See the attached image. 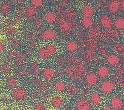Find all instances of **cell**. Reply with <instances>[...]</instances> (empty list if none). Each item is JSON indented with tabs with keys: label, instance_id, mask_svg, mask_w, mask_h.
Wrapping results in <instances>:
<instances>
[{
	"label": "cell",
	"instance_id": "7",
	"mask_svg": "<svg viewBox=\"0 0 124 110\" xmlns=\"http://www.w3.org/2000/svg\"><path fill=\"white\" fill-rule=\"evenodd\" d=\"M57 34L56 32L52 29H46L43 31L40 35V37L43 40H50L55 39Z\"/></svg>",
	"mask_w": 124,
	"mask_h": 110
},
{
	"label": "cell",
	"instance_id": "3",
	"mask_svg": "<svg viewBox=\"0 0 124 110\" xmlns=\"http://www.w3.org/2000/svg\"><path fill=\"white\" fill-rule=\"evenodd\" d=\"M57 24L59 28L62 32L70 31L73 28V24L72 22L62 17H60L58 19Z\"/></svg>",
	"mask_w": 124,
	"mask_h": 110
},
{
	"label": "cell",
	"instance_id": "35",
	"mask_svg": "<svg viewBox=\"0 0 124 110\" xmlns=\"http://www.w3.org/2000/svg\"><path fill=\"white\" fill-rule=\"evenodd\" d=\"M124 73V68L122 66H120L118 68L116 71V75L118 77H122L123 74Z\"/></svg>",
	"mask_w": 124,
	"mask_h": 110
},
{
	"label": "cell",
	"instance_id": "47",
	"mask_svg": "<svg viewBox=\"0 0 124 110\" xmlns=\"http://www.w3.org/2000/svg\"><path fill=\"white\" fill-rule=\"evenodd\" d=\"M1 69V65H0V69Z\"/></svg>",
	"mask_w": 124,
	"mask_h": 110
},
{
	"label": "cell",
	"instance_id": "10",
	"mask_svg": "<svg viewBox=\"0 0 124 110\" xmlns=\"http://www.w3.org/2000/svg\"><path fill=\"white\" fill-rule=\"evenodd\" d=\"M108 9L109 12L112 13L118 12L121 9V1L118 0L110 1L108 5Z\"/></svg>",
	"mask_w": 124,
	"mask_h": 110
},
{
	"label": "cell",
	"instance_id": "19",
	"mask_svg": "<svg viewBox=\"0 0 124 110\" xmlns=\"http://www.w3.org/2000/svg\"><path fill=\"white\" fill-rule=\"evenodd\" d=\"M109 71L108 68L105 66L99 67L97 70V73L101 78H105L107 77L109 74Z\"/></svg>",
	"mask_w": 124,
	"mask_h": 110
},
{
	"label": "cell",
	"instance_id": "21",
	"mask_svg": "<svg viewBox=\"0 0 124 110\" xmlns=\"http://www.w3.org/2000/svg\"><path fill=\"white\" fill-rule=\"evenodd\" d=\"M11 8L8 3H3L0 6V12L3 15H7L11 12Z\"/></svg>",
	"mask_w": 124,
	"mask_h": 110
},
{
	"label": "cell",
	"instance_id": "1",
	"mask_svg": "<svg viewBox=\"0 0 124 110\" xmlns=\"http://www.w3.org/2000/svg\"><path fill=\"white\" fill-rule=\"evenodd\" d=\"M85 71V66L82 63H78L74 66L67 67L64 69L65 74L72 79H77L80 77Z\"/></svg>",
	"mask_w": 124,
	"mask_h": 110
},
{
	"label": "cell",
	"instance_id": "2",
	"mask_svg": "<svg viewBox=\"0 0 124 110\" xmlns=\"http://www.w3.org/2000/svg\"><path fill=\"white\" fill-rule=\"evenodd\" d=\"M57 50V47L54 44H49L41 48L38 51V55L42 59H46L53 55Z\"/></svg>",
	"mask_w": 124,
	"mask_h": 110
},
{
	"label": "cell",
	"instance_id": "16",
	"mask_svg": "<svg viewBox=\"0 0 124 110\" xmlns=\"http://www.w3.org/2000/svg\"><path fill=\"white\" fill-rule=\"evenodd\" d=\"M24 12L26 16L29 18H33L37 13V9L33 6H28L24 9Z\"/></svg>",
	"mask_w": 124,
	"mask_h": 110
},
{
	"label": "cell",
	"instance_id": "20",
	"mask_svg": "<svg viewBox=\"0 0 124 110\" xmlns=\"http://www.w3.org/2000/svg\"><path fill=\"white\" fill-rule=\"evenodd\" d=\"M93 8L90 5H86L83 7L81 9V13L84 16H91L94 14Z\"/></svg>",
	"mask_w": 124,
	"mask_h": 110
},
{
	"label": "cell",
	"instance_id": "36",
	"mask_svg": "<svg viewBox=\"0 0 124 110\" xmlns=\"http://www.w3.org/2000/svg\"><path fill=\"white\" fill-rule=\"evenodd\" d=\"M33 24L35 27H36L37 28H39L41 26V24H42V21H41V19L39 18H35L33 21Z\"/></svg>",
	"mask_w": 124,
	"mask_h": 110
},
{
	"label": "cell",
	"instance_id": "23",
	"mask_svg": "<svg viewBox=\"0 0 124 110\" xmlns=\"http://www.w3.org/2000/svg\"><path fill=\"white\" fill-rule=\"evenodd\" d=\"M75 15V13L74 10L71 9H68L65 10L64 12L62 13L61 17L66 20V19H70L74 17Z\"/></svg>",
	"mask_w": 124,
	"mask_h": 110
},
{
	"label": "cell",
	"instance_id": "29",
	"mask_svg": "<svg viewBox=\"0 0 124 110\" xmlns=\"http://www.w3.org/2000/svg\"><path fill=\"white\" fill-rule=\"evenodd\" d=\"M34 110H47V109L45 104L42 102H38L35 105Z\"/></svg>",
	"mask_w": 124,
	"mask_h": 110
},
{
	"label": "cell",
	"instance_id": "8",
	"mask_svg": "<svg viewBox=\"0 0 124 110\" xmlns=\"http://www.w3.org/2000/svg\"><path fill=\"white\" fill-rule=\"evenodd\" d=\"M109 103L111 108L115 110H121L123 107V102L118 96L112 97L110 100Z\"/></svg>",
	"mask_w": 124,
	"mask_h": 110
},
{
	"label": "cell",
	"instance_id": "27",
	"mask_svg": "<svg viewBox=\"0 0 124 110\" xmlns=\"http://www.w3.org/2000/svg\"><path fill=\"white\" fill-rule=\"evenodd\" d=\"M8 86L11 88L16 87L18 85L17 80L15 77H11L8 80Z\"/></svg>",
	"mask_w": 124,
	"mask_h": 110
},
{
	"label": "cell",
	"instance_id": "25",
	"mask_svg": "<svg viewBox=\"0 0 124 110\" xmlns=\"http://www.w3.org/2000/svg\"><path fill=\"white\" fill-rule=\"evenodd\" d=\"M54 87L57 91L62 92L65 89L66 84L63 82L62 81H58L55 83Z\"/></svg>",
	"mask_w": 124,
	"mask_h": 110
},
{
	"label": "cell",
	"instance_id": "18",
	"mask_svg": "<svg viewBox=\"0 0 124 110\" xmlns=\"http://www.w3.org/2000/svg\"><path fill=\"white\" fill-rule=\"evenodd\" d=\"M90 102L94 105L99 104L102 101L101 97L100 94L97 92L93 93L90 96Z\"/></svg>",
	"mask_w": 124,
	"mask_h": 110
},
{
	"label": "cell",
	"instance_id": "34",
	"mask_svg": "<svg viewBox=\"0 0 124 110\" xmlns=\"http://www.w3.org/2000/svg\"><path fill=\"white\" fill-rule=\"evenodd\" d=\"M113 50L117 52H122L124 50V46L120 43H116L113 46Z\"/></svg>",
	"mask_w": 124,
	"mask_h": 110
},
{
	"label": "cell",
	"instance_id": "39",
	"mask_svg": "<svg viewBox=\"0 0 124 110\" xmlns=\"http://www.w3.org/2000/svg\"><path fill=\"white\" fill-rule=\"evenodd\" d=\"M13 25V22L11 20H8L6 21L4 26H5V27H9L10 28H11Z\"/></svg>",
	"mask_w": 124,
	"mask_h": 110
},
{
	"label": "cell",
	"instance_id": "13",
	"mask_svg": "<svg viewBox=\"0 0 124 110\" xmlns=\"http://www.w3.org/2000/svg\"><path fill=\"white\" fill-rule=\"evenodd\" d=\"M63 103V99L62 97L59 96H55L50 99V105L54 108L59 109L60 108Z\"/></svg>",
	"mask_w": 124,
	"mask_h": 110
},
{
	"label": "cell",
	"instance_id": "11",
	"mask_svg": "<svg viewBox=\"0 0 124 110\" xmlns=\"http://www.w3.org/2000/svg\"><path fill=\"white\" fill-rule=\"evenodd\" d=\"M55 75V70L50 68L46 67L43 70V76L44 78L46 80H50L54 77Z\"/></svg>",
	"mask_w": 124,
	"mask_h": 110
},
{
	"label": "cell",
	"instance_id": "26",
	"mask_svg": "<svg viewBox=\"0 0 124 110\" xmlns=\"http://www.w3.org/2000/svg\"><path fill=\"white\" fill-rule=\"evenodd\" d=\"M115 26L119 29H123L124 27V19L122 17H119L114 21Z\"/></svg>",
	"mask_w": 124,
	"mask_h": 110
},
{
	"label": "cell",
	"instance_id": "41",
	"mask_svg": "<svg viewBox=\"0 0 124 110\" xmlns=\"http://www.w3.org/2000/svg\"><path fill=\"white\" fill-rule=\"evenodd\" d=\"M31 96H32L34 98H37L39 96L38 94L37 93V92L35 91H33L32 93H31Z\"/></svg>",
	"mask_w": 124,
	"mask_h": 110
},
{
	"label": "cell",
	"instance_id": "14",
	"mask_svg": "<svg viewBox=\"0 0 124 110\" xmlns=\"http://www.w3.org/2000/svg\"><path fill=\"white\" fill-rule=\"evenodd\" d=\"M80 23L84 28H88L93 26V21L91 16L83 15L80 19Z\"/></svg>",
	"mask_w": 124,
	"mask_h": 110
},
{
	"label": "cell",
	"instance_id": "12",
	"mask_svg": "<svg viewBox=\"0 0 124 110\" xmlns=\"http://www.w3.org/2000/svg\"><path fill=\"white\" fill-rule=\"evenodd\" d=\"M98 80V76L95 74L93 73L88 74L85 77V82L89 86H93L97 82Z\"/></svg>",
	"mask_w": 124,
	"mask_h": 110
},
{
	"label": "cell",
	"instance_id": "24",
	"mask_svg": "<svg viewBox=\"0 0 124 110\" xmlns=\"http://www.w3.org/2000/svg\"><path fill=\"white\" fill-rule=\"evenodd\" d=\"M8 41L9 43V46L12 48L18 47L20 44L18 39L15 37H9L8 39Z\"/></svg>",
	"mask_w": 124,
	"mask_h": 110
},
{
	"label": "cell",
	"instance_id": "46",
	"mask_svg": "<svg viewBox=\"0 0 124 110\" xmlns=\"http://www.w3.org/2000/svg\"><path fill=\"white\" fill-rule=\"evenodd\" d=\"M121 8L123 10L124 9V0L121 1Z\"/></svg>",
	"mask_w": 124,
	"mask_h": 110
},
{
	"label": "cell",
	"instance_id": "48",
	"mask_svg": "<svg viewBox=\"0 0 124 110\" xmlns=\"http://www.w3.org/2000/svg\"></svg>",
	"mask_w": 124,
	"mask_h": 110
},
{
	"label": "cell",
	"instance_id": "30",
	"mask_svg": "<svg viewBox=\"0 0 124 110\" xmlns=\"http://www.w3.org/2000/svg\"><path fill=\"white\" fill-rule=\"evenodd\" d=\"M17 32V29L15 28H10L5 31V33L7 36H11L15 35Z\"/></svg>",
	"mask_w": 124,
	"mask_h": 110
},
{
	"label": "cell",
	"instance_id": "5",
	"mask_svg": "<svg viewBox=\"0 0 124 110\" xmlns=\"http://www.w3.org/2000/svg\"><path fill=\"white\" fill-rule=\"evenodd\" d=\"M115 88L114 83L110 80H105L102 82L100 85L101 91L105 94L111 93Z\"/></svg>",
	"mask_w": 124,
	"mask_h": 110
},
{
	"label": "cell",
	"instance_id": "42",
	"mask_svg": "<svg viewBox=\"0 0 124 110\" xmlns=\"http://www.w3.org/2000/svg\"><path fill=\"white\" fill-rule=\"evenodd\" d=\"M101 53L102 55L103 56H107V51L106 49H102L101 50Z\"/></svg>",
	"mask_w": 124,
	"mask_h": 110
},
{
	"label": "cell",
	"instance_id": "40",
	"mask_svg": "<svg viewBox=\"0 0 124 110\" xmlns=\"http://www.w3.org/2000/svg\"><path fill=\"white\" fill-rule=\"evenodd\" d=\"M25 72V69L24 68H20L17 72V74L19 76H21L23 75Z\"/></svg>",
	"mask_w": 124,
	"mask_h": 110
},
{
	"label": "cell",
	"instance_id": "37",
	"mask_svg": "<svg viewBox=\"0 0 124 110\" xmlns=\"http://www.w3.org/2000/svg\"><path fill=\"white\" fill-rule=\"evenodd\" d=\"M78 87L74 86H73V87H71L70 88H69V93L70 94L75 95L78 91Z\"/></svg>",
	"mask_w": 124,
	"mask_h": 110
},
{
	"label": "cell",
	"instance_id": "45",
	"mask_svg": "<svg viewBox=\"0 0 124 110\" xmlns=\"http://www.w3.org/2000/svg\"><path fill=\"white\" fill-rule=\"evenodd\" d=\"M66 4H67V2H66V1H62V3H60V4L61 7L64 6H65Z\"/></svg>",
	"mask_w": 124,
	"mask_h": 110
},
{
	"label": "cell",
	"instance_id": "38",
	"mask_svg": "<svg viewBox=\"0 0 124 110\" xmlns=\"http://www.w3.org/2000/svg\"><path fill=\"white\" fill-rule=\"evenodd\" d=\"M31 70L32 72H34V73H37L38 70V69L37 67V65L35 63H34L32 65V66L31 67Z\"/></svg>",
	"mask_w": 124,
	"mask_h": 110
},
{
	"label": "cell",
	"instance_id": "31",
	"mask_svg": "<svg viewBox=\"0 0 124 110\" xmlns=\"http://www.w3.org/2000/svg\"><path fill=\"white\" fill-rule=\"evenodd\" d=\"M31 4L34 7H41L43 4V1L41 0H32L31 1Z\"/></svg>",
	"mask_w": 124,
	"mask_h": 110
},
{
	"label": "cell",
	"instance_id": "33",
	"mask_svg": "<svg viewBox=\"0 0 124 110\" xmlns=\"http://www.w3.org/2000/svg\"><path fill=\"white\" fill-rule=\"evenodd\" d=\"M110 37L112 38V37L113 38H117L119 36V33L117 31L114 29H111L109 30L107 32Z\"/></svg>",
	"mask_w": 124,
	"mask_h": 110
},
{
	"label": "cell",
	"instance_id": "44",
	"mask_svg": "<svg viewBox=\"0 0 124 110\" xmlns=\"http://www.w3.org/2000/svg\"><path fill=\"white\" fill-rule=\"evenodd\" d=\"M102 110H112V109L111 107L108 106H106L103 108Z\"/></svg>",
	"mask_w": 124,
	"mask_h": 110
},
{
	"label": "cell",
	"instance_id": "22",
	"mask_svg": "<svg viewBox=\"0 0 124 110\" xmlns=\"http://www.w3.org/2000/svg\"><path fill=\"white\" fill-rule=\"evenodd\" d=\"M65 47L67 51L69 52H74L78 49V45L75 41H70L66 43Z\"/></svg>",
	"mask_w": 124,
	"mask_h": 110
},
{
	"label": "cell",
	"instance_id": "32",
	"mask_svg": "<svg viewBox=\"0 0 124 110\" xmlns=\"http://www.w3.org/2000/svg\"><path fill=\"white\" fill-rule=\"evenodd\" d=\"M2 71L6 73H9L11 72L12 69V67L9 64H5L3 65L2 68H1Z\"/></svg>",
	"mask_w": 124,
	"mask_h": 110
},
{
	"label": "cell",
	"instance_id": "43",
	"mask_svg": "<svg viewBox=\"0 0 124 110\" xmlns=\"http://www.w3.org/2000/svg\"><path fill=\"white\" fill-rule=\"evenodd\" d=\"M4 49V46L3 44L0 41V52H1L2 51H3Z\"/></svg>",
	"mask_w": 124,
	"mask_h": 110
},
{
	"label": "cell",
	"instance_id": "6",
	"mask_svg": "<svg viewBox=\"0 0 124 110\" xmlns=\"http://www.w3.org/2000/svg\"><path fill=\"white\" fill-rule=\"evenodd\" d=\"M76 110H91L92 107L90 103L84 98L78 99L75 103Z\"/></svg>",
	"mask_w": 124,
	"mask_h": 110
},
{
	"label": "cell",
	"instance_id": "28",
	"mask_svg": "<svg viewBox=\"0 0 124 110\" xmlns=\"http://www.w3.org/2000/svg\"><path fill=\"white\" fill-rule=\"evenodd\" d=\"M100 34L99 29L97 28H93L91 29L90 31V35L91 38H95L98 37Z\"/></svg>",
	"mask_w": 124,
	"mask_h": 110
},
{
	"label": "cell",
	"instance_id": "4",
	"mask_svg": "<svg viewBox=\"0 0 124 110\" xmlns=\"http://www.w3.org/2000/svg\"><path fill=\"white\" fill-rule=\"evenodd\" d=\"M12 96L15 100L22 101L26 98L27 92L26 89L24 88H17L13 90Z\"/></svg>",
	"mask_w": 124,
	"mask_h": 110
},
{
	"label": "cell",
	"instance_id": "17",
	"mask_svg": "<svg viewBox=\"0 0 124 110\" xmlns=\"http://www.w3.org/2000/svg\"><path fill=\"white\" fill-rule=\"evenodd\" d=\"M44 18L45 21L46 23L48 24H52L56 20L57 16L55 13L51 12H49L45 14Z\"/></svg>",
	"mask_w": 124,
	"mask_h": 110
},
{
	"label": "cell",
	"instance_id": "9",
	"mask_svg": "<svg viewBox=\"0 0 124 110\" xmlns=\"http://www.w3.org/2000/svg\"><path fill=\"white\" fill-rule=\"evenodd\" d=\"M99 21L101 25L103 28L107 29L110 28L113 25L111 18L106 14H103L100 16Z\"/></svg>",
	"mask_w": 124,
	"mask_h": 110
},
{
	"label": "cell",
	"instance_id": "15",
	"mask_svg": "<svg viewBox=\"0 0 124 110\" xmlns=\"http://www.w3.org/2000/svg\"><path fill=\"white\" fill-rule=\"evenodd\" d=\"M106 61L109 65L115 66L119 63L120 58L118 55H116L111 54L107 56Z\"/></svg>",
	"mask_w": 124,
	"mask_h": 110
}]
</instances>
